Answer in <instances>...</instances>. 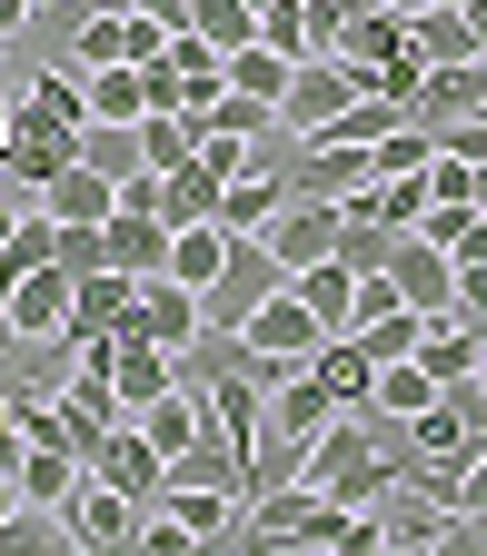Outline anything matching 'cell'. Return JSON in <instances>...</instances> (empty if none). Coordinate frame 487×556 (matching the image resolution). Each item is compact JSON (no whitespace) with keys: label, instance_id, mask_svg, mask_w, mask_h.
<instances>
[{"label":"cell","instance_id":"ffe728a7","mask_svg":"<svg viewBox=\"0 0 487 556\" xmlns=\"http://www.w3.org/2000/svg\"><path fill=\"white\" fill-rule=\"evenodd\" d=\"M417 358H428V378L448 388V378H477V358H487V338L448 308V318H428V338H417Z\"/></svg>","mask_w":487,"mask_h":556},{"label":"cell","instance_id":"4fadbf2b","mask_svg":"<svg viewBox=\"0 0 487 556\" xmlns=\"http://www.w3.org/2000/svg\"><path fill=\"white\" fill-rule=\"evenodd\" d=\"M11 100H21V119H40V129H90V80H70L60 60H30V80H21Z\"/></svg>","mask_w":487,"mask_h":556},{"label":"cell","instance_id":"9c48e42d","mask_svg":"<svg viewBox=\"0 0 487 556\" xmlns=\"http://www.w3.org/2000/svg\"><path fill=\"white\" fill-rule=\"evenodd\" d=\"M90 467H100L110 486H129L139 507H160V497H170V457L150 447V428H139V417H120V428H110V447H100Z\"/></svg>","mask_w":487,"mask_h":556},{"label":"cell","instance_id":"277c9868","mask_svg":"<svg viewBox=\"0 0 487 556\" xmlns=\"http://www.w3.org/2000/svg\"><path fill=\"white\" fill-rule=\"evenodd\" d=\"M70 299H80V278L60 258H40L11 299H0V338H70Z\"/></svg>","mask_w":487,"mask_h":556},{"label":"cell","instance_id":"e575fe53","mask_svg":"<svg viewBox=\"0 0 487 556\" xmlns=\"http://www.w3.org/2000/svg\"><path fill=\"white\" fill-rule=\"evenodd\" d=\"M417 11H428V0H417Z\"/></svg>","mask_w":487,"mask_h":556},{"label":"cell","instance_id":"8fae6325","mask_svg":"<svg viewBox=\"0 0 487 556\" xmlns=\"http://www.w3.org/2000/svg\"><path fill=\"white\" fill-rule=\"evenodd\" d=\"M388 268H398V289H408V308H428V318H448V308H458V258H448L438 239H417V229H408Z\"/></svg>","mask_w":487,"mask_h":556},{"label":"cell","instance_id":"6da1fadb","mask_svg":"<svg viewBox=\"0 0 487 556\" xmlns=\"http://www.w3.org/2000/svg\"><path fill=\"white\" fill-rule=\"evenodd\" d=\"M278 289H289V258H278L269 239H239V249H229V268L199 289V328H249Z\"/></svg>","mask_w":487,"mask_h":556},{"label":"cell","instance_id":"44dd1931","mask_svg":"<svg viewBox=\"0 0 487 556\" xmlns=\"http://www.w3.org/2000/svg\"><path fill=\"white\" fill-rule=\"evenodd\" d=\"M139 428H150L160 457H179V447H199V428H209V397H199V388H170V397L139 407Z\"/></svg>","mask_w":487,"mask_h":556},{"label":"cell","instance_id":"8992f818","mask_svg":"<svg viewBox=\"0 0 487 556\" xmlns=\"http://www.w3.org/2000/svg\"><path fill=\"white\" fill-rule=\"evenodd\" d=\"M60 517H70V536H80V546H139V517H150V507L90 467V477H80V497H70Z\"/></svg>","mask_w":487,"mask_h":556},{"label":"cell","instance_id":"d6a6232c","mask_svg":"<svg viewBox=\"0 0 487 556\" xmlns=\"http://www.w3.org/2000/svg\"><path fill=\"white\" fill-rule=\"evenodd\" d=\"M477 208H487V160H477Z\"/></svg>","mask_w":487,"mask_h":556},{"label":"cell","instance_id":"7a4b0ae2","mask_svg":"<svg viewBox=\"0 0 487 556\" xmlns=\"http://www.w3.org/2000/svg\"><path fill=\"white\" fill-rule=\"evenodd\" d=\"M359 90H378L359 60H338V50H319V60H299V80H289V100H278V129H299V139H328L338 119H348V100Z\"/></svg>","mask_w":487,"mask_h":556},{"label":"cell","instance_id":"52a82bcc","mask_svg":"<svg viewBox=\"0 0 487 556\" xmlns=\"http://www.w3.org/2000/svg\"><path fill=\"white\" fill-rule=\"evenodd\" d=\"M129 338H160V348H189L199 338V289H189V278H139V299H129V318H120Z\"/></svg>","mask_w":487,"mask_h":556},{"label":"cell","instance_id":"5bb4252c","mask_svg":"<svg viewBox=\"0 0 487 556\" xmlns=\"http://www.w3.org/2000/svg\"><path fill=\"white\" fill-rule=\"evenodd\" d=\"M487 110V60H438L428 80H417V119L448 129V119H477Z\"/></svg>","mask_w":487,"mask_h":556},{"label":"cell","instance_id":"d4e9b609","mask_svg":"<svg viewBox=\"0 0 487 556\" xmlns=\"http://www.w3.org/2000/svg\"><path fill=\"white\" fill-rule=\"evenodd\" d=\"M80 160H90V169H110V179L150 169V150H139V119H90V129H80Z\"/></svg>","mask_w":487,"mask_h":556},{"label":"cell","instance_id":"5b68a950","mask_svg":"<svg viewBox=\"0 0 487 556\" xmlns=\"http://www.w3.org/2000/svg\"><path fill=\"white\" fill-rule=\"evenodd\" d=\"M338 239H348V199H278V219H269V249L289 258V278L319 268Z\"/></svg>","mask_w":487,"mask_h":556},{"label":"cell","instance_id":"603a6c76","mask_svg":"<svg viewBox=\"0 0 487 556\" xmlns=\"http://www.w3.org/2000/svg\"><path fill=\"white\" fill-rule=\"evenodd\" d=\"M299 299H309V308H319L328 328H348V318H359V268H348V258L328 249L319 268H299Z\"/></svg>","mask_w":487,"mask_h":556},{"label":"cell","instance_id":"1f68e13d","mask_svg":"<svg viewBox=\"0 0 487 556\" xmlns=\"http://www.w3.org/2000/svg\"><path fill=\"white\" fill-rule=\"evenodd\" d=\"M467 21H477V40H487V0H467Z\"/></svg>","mask_w":487,"mask_h":556},{"label":"cell","instance_id":"e0dca14e","mask_svg":"<svg viewBox=\"0 0 487 556\" xmlns=\"http://www.w3.org/2000/svg\"><path fill=\"white\" fill-rule=\"evenodd\" d=\"M220 199H229V179L209 169V160L160 169V219H170V229H189V219H220Z\"/></svg>","mask_w":487,"mask_h":556},{"label":"cell","instance_id":"4dcf8cb0","mask_svg":"<svg viewBox=\"0 0 487 556\" xmlns=\"http://www.w3.org/2000/svg\"><path fill=\"white\" fill-rule=\"evenodd\" d=\"M0 90H11V30H0Z\"/></svg>","mask_w":487,"mask_h":556},{"label":"cell","instance_id":"4316f807","mask_svg":"<svg viewBox=\"0 0 487 556\" xmlns=\"http://www.w3.org/2000/svg\"><path fill=\"white\" fill-rule=\"evenodd\" d=\"M348 338H359L378 368H388V358H417V338H428V308H388V318H359Z\"/></svg>","mask_w":487,"mask_h":556},{"label":"cell","instance_id":"ac0fdd59","mask_svg":"<svg viewBox=\"0 0 487 556\" xmlns=\"http://www.w3.org/2000/svg\"><path fill=\"white\" fill-rule=\"evenodd\" d=\"M417 60H487V40H477V21H467V0H428L417 11Z\"/></svg>","mask_w":487,"mask_h":556},{"label":"cell","instance_id":"3957f363","mask_svg":"<svg viewBox=\"0 0 487 556\" xmlns=\"http://www.w3.org/2000/svg\"><path fill=\"white\" fill-rule=\"evenodd\" d=\"M338 417H348V397H338L319 368H289V378L269 388V438H259V447H299V457H309Z\"/></svg>","mask_w":487,"mask_h":556},{"label":"cell","instance_id":"f1b7e54d","mask_svg":"<svg viewBox=\"0 0 487 556\" xmlns=\"http://www.w3.org/2000/svg\"><path fill=\"white\" fill-rule=\"evenodd\" d=\"M129 11H150V21H170V30H189V0H129Z\"/></svg>","mask_w":487,"mask_h":556},{"label":"cell","instance_id":"484cf974","mask_svg":"<svg viewBox=\"0 0 487 556\" xmlns=\"http://www.w3.org/2000/svg\"><path fill=\"white\" fill-rule=\"evenodd\" d=\"M189 30L209 50H249L259 40V0H189Z\"/></svg>","mask_w":487,"mask_h":556},{"label":"cell","instance_id":"ba28073f","mask_svg":"<svg viewBox=\"0 0 487 556\" xmlns=\"http://www.w3.org/2000/svg\"><path fill=\"white\" fill-rule=\"evenodd\" d=\"M110 388H120V407L139 417V407H150V397H170L179 388V348H160V338H110Z\"/></svg>","mask_w":487,"mask_h":556},{"label":"cell","instance_id":"7c38bea8","mask_svg":"<svg viewBox=\"0 0 487 556\" xmlns=\"http://www.w3.org/2000/svg\"><path fill=\"white\" fill-rule=\"evenodd\" d=\"M249 338L269 348V358H299V368H309V358H319V338H328V318L299 299V278H289V289H278V299L249 318Z\"/></svg>","mask_w":487,"mask_h":556},{"label":"cell","instance_id":"7402d4cb","mask_svg":"<svg viewBox=\"0 0 487 556\" xmlns=\"http://www.w3.org/2000/svg\"><path fill=\"white\" fill-rule=\"evenodd\" d=\"M289 80H299V60L278 50V40H249V50H229V90H249V100H289Z\"/></svg>","mask_w":487,"mask_h":556},{"label":"cell","instance_id":"2e32d148","mask_svg":"<svg viewBox=\"0 0 487 556\" xmlns=\"http://www.w3.org/2000/svg\"><path fill=\"white\" fill-rule=\"evenodd\" d=\"M40 208H50V219H110V208H120V179L90 169V160H70V169L40 189Z\"/></svg>","mask_w":487,"mask_h":556},{"label":"cell","instance_id":"30bf717a","mask_svg":"<svg viewBox=\"0 0 487 556\" xmlns=\"http://www.w3.org/2000/svg\"><path fill=\"white\" fill-rule=\"evenodd\" d=\"M100 239H110V268H120V278H160L179 229L160 219V208H110V219H100Z\"/></svg>","mask_w":487,"mask_h":556},{"label":"cell","instance_id":"836d02e7","mask_svg":"<svg viewBox=\"0 0 487 556\" xmlns=\"http://www.w3.org/2000/svg\"><path fill=\"white\" fill-rule=\"evenodd\" d=\"M477 397H487V358H477Z\"/></svg>","mask_w":487,"mask_h":556},{"label":"cell","instance_id":"f546056e","mask_svg":"<svg viewBox=\"0 0 487 556\" xmlns=\"http://www.w3.org/2000/svg\"><path fill=\"white\" fill-rule=\"evenodd\" d=\"M11 229H21V199H11V189H0V239H11Z\"/></svg>","mask_w":487,"mask_h":556},{"label":"cell","instance_id":"cb8c5ba5","mask_svg":"<svg viewBox=\"0 0 487 556\" xmlns=\"http://www.w3.org/2000/svg\"><path fill=\"white\" fill-rule=\"evenodd\" d=\"M369 407H388V417H428V407H438L428 358H388V368H378V388H369Z\"/></svg>","mask_w":487,"mask_h":556},{"label":"cell","instance_id":"83f0119b","mask_svg":"<svg viewBox=\"0 0 487 556\" xmlns=\"http://www.w3.org/2000/svg\"><path fill=\"white\" fill-rule=\"evenodd\" d=\"M30 21H40V0H0V30H11V40H21Z\"/></svg>","mask_w":487,"mask_h":556},{"label":"cell","instance_id":"9a60e30c","mask_svg":"<svg viewBox=\"0 0 487 556\" xmlns=\"http://www.w3.org/2000/svg\"><path fill=\"white\" fill-rule=\"evenodd\" d=\"M80 80H90V119H150L160 110L139 60H100V70H80Z\"/></svg>","mask_w":487,"mask_h":556},{"label":"cell","instance_id":"d6986e66","mask_svg":"<svg viewBox=\"0 0 487 556\" xmlns=\"http://www.w3.org/2000/svg\"><path fill=\"white\" fill-rule=\"evenodd\" d=\"M229 249H239V229H229V219H189V229L170 239V278H189V289H209V278L229 268Z\"/></svg>","mask_w":487,"mask_h":556}]
</instances>
